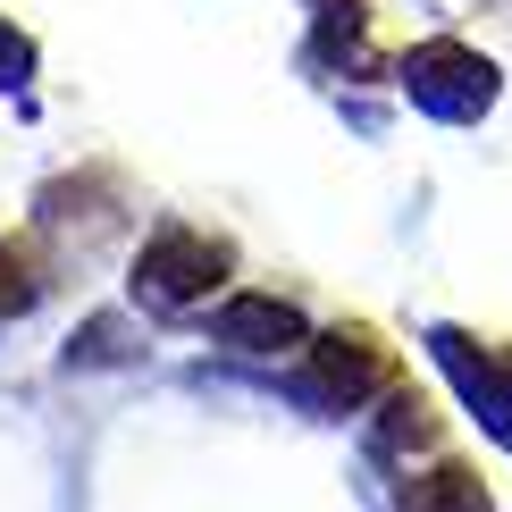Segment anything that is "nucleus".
Returning a JSON list of instances; mask_svg holds the SVG:
<instances>
[{"instance_id": "2", "label": "nucleus", "mask_w": 512, "mask_h": 512, "mask_svg": "<svg viewBox=\"0 0 512 512\" xmlns=\"http://www.w3.org/2000/svg\"><path fill=\"white\" fill-rule=\"evenodd\" d=\"M319 370H328V387H345V395H361L370 378H387V353L370 345L361 328H336L328 345H319Z\"/></svg>"}, {"instance_id": "4", "label": "nucleus", "mask_w": 512, "mask_h": 512, "mask_svg": "<svg viewBox=\"0 0 512 512\" xmlns=\"http://www.w3.org/2000/svg\"><path fill=\"white\" fill-rule=\"evenodd\" d=\"M412 512H487V487L462 462H437L429 479H412Z\"/></svg>"}, {"instance_id": "1", "label": "nucleus", "mask_w": 512, "mask_h": 512, "mask_svg": "<svg viewBox=\"0 0 512 512\" xmlns=\"http://www.w3.org/2000/svg\"><path fill=\"white\" fill-rule=\"evenodd\" d=\"M227 277V244L194 236V227H168V236L135 261V286L152 294V303H194V294H210Z\"/></svg>"}, {"instance_id": "3", "label": "nucleus", "mask_w": 512, "mask_h": 512, "mask_svg": "<svg viewBox=\"0 0 512 512\" xmlns=\"http://www.w3.org/2000/svg\"><path fill=\"white\" fill-rule=\"evenodd\" d=\"M227 345H252V353H269V345H294V311L286 303H269V294H244V303H227Z\"/></svg>"}, {"instance_id": "5", "label": "nucleus", "mask_w": 512, "mask_h": 512, "mask_svg": "<svg viewBox=\"0 0 512 512\" xmlns=\"http://www.w3.org/2000/svg\"><path fill=\"white\" fill-rule=\"evenodd\" d=\"M9 303H26V277H17V252L0 244V311H9Z\"/></svg>"}]
</instances>
